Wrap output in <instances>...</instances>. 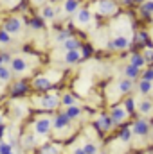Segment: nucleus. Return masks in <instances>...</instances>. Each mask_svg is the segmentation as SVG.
Returning a JSON list of instances; mask_svg holds the SVG:
<instances>
[{
    "mask_svg": "<svg viewBox=\"0 0 153 154\" xmlns=\"http://www.w3.org/2000/svg\"><path fill=\"white\" fill-rule=\"evenodd\" d=\"M52 129V120L49 116H38L34 120V125H33V131L36 136H47Z\"/></svg>",
    "mask_w": 153,
    "mask_h": 154,
    "instance_id": "nucleus-1",
    "label": "nucleus"
},
{
    "mask_svg": "<svg viewBox=\"0 0 153 154\" xmlns=\"http://www.w3.org/2000/svg\"><path fill=\"white\" fill-rule=\"evenodd\" d=\"M96 7H97V14H101V16H112L117 13L115 0H97Z\"/></svg>",
    "mask_w": 153,
    "mask_h": 154,
    "instance_id": "nucleus-2",
    "label": "nucleus"
},
{
    "mask_svg": "<svg viewBox=\"0 0 153 154\" xmlns=\"http://www.w3.org/2000/svg\"><path fill=\"white\" fill-rule=\"evenodd\" d=\"M36 104H38L41 109H49V111H52V109H56V108L61 104V100H60V97H58V95H54V93L50 95V93H49V95L40 97Z\"/></svg>",
    "mask_w": 153,
    "mask_h": 154,
    "instance_id": "nucleus-3",
    "label": "nucleus"
},
{
    "mask_svg": "<svg viewBox=\"0 0 153 154\" xmlns=\"http://www.w3.org/2000/svg\"><path fill=\"white\" fill-rule=\"evenodd\" d=\"M22 27H24V22H22L20 18H16V16L7 18V20H5V23H4V31H5V32H9L11 36H13V34H18V32L22 31Z\"/></svg>",
    "mask_w": 153,
    "mask_h": 154,
    "instance_id": "nucleus-4",
    "label": "nucleus"
},
{
    "mask_svg": "<svg viewBox=\"0 0 153 154\" xmlns=\"http://www.w3.org/2000/svg\"><path fill=\"white\" fill-rule=\"evenodd\" d=\"M70 118L65 115V111L63 113H56L54 118H52V129H56V131H63V129H67L69 125H70Z\"/></svg>",
    "mask_w": 153,
    "mask_h": 154,
    "instance_id": "nucleus-5",
    "label": "nucleus"
},
{
    "mask_svg": "<svg viewBox=\"0 0 153 154\" xmlns=\"http://www.w3.org/2000/svg\"><path fill=\"white\" fill-rule=\"evenodd\" d=\"M114 125H115L114 120L110 118V115H106V113H103V115L94 122V127L99 129V131H110V129H114Z\"/></svg>",
    "mask_w": 153,
    "mask_h": 154,
    "instance_id": "nucleus-6",
    "label": "nucleus"
},
{
    "mask_svg": "<svg viewBox=\"0 0 153 154\" xmlns=\"http://www.w3.org/2000/svg\"><path fill=\"white\" fill-rule=\"evenodd\" d=\"M27 68H29V65H27L25 57H22V56L13 57V61H11V72L13 74H25Z\"/></svg>",
    "mask_w": 153,
    "mask_h": 154,
    "instance_id": "nucleus-7",
    "label": "nucleus"
},
{
    "mask_svg": "<svg viewBox=\"0 0 153 154\" xmlns=\"http://www.w3.org/2000/svg\"><path fill=\"white\" fill-rule=\"evenodd\" d=\"M33 86H34V90H38V91H49V90H52V81L47 75H38V77H34Z\"/></svg>",
    "mask_w": 153,
    "mask_h": 154,
    "instance_id": "nucleus-8",
    "label": "nucleus"
},
{
    "mask_svg": "<svg viewBox=\"0 0 153 154\" xmlns=\"http://www.w3.org/2000/svg\"><path fill=\"white\" fill-rule=\"evenodd\" d=\"M132 131L135 136H148L150 134V124L146 120H135L132 125Z\"/></svg>",
    "mask_w": 153,
    "mask_h": 154,
    "instance_id": "nucleus-9",
    "label": "nucleus"
},
{
    "mask_svg": "<svg viewBox=\"0 0 153 154\" xmlns=\"http://www.w3.org/2000/svg\"><path fill=\"white\" fill-rule=\"evenodd\" d=\"M128 111L124 109V106H117V108H114L112 111H110V118L114 120V124L117 125V124H121V122H124L126 118H128Z\"/></svg>",
    "mask_w": 153,
    "mask_h": 154,
    "instance_id": "nucleus-10",
    "label": "nucleus"
},
{
    "mask_svg": "<svg viewBox=\"0 0 153 154\" xmlns=\"http://www.w3.org/2000/svg\"><path fill=\"white\" fill-rule=\"evenodd\" d=\"M29 91V84L25 81H18L11 86V97H24Z\"/></svg>",
    "mask_w": 153,
    "mask_h": 154,
    "instance_id": "nucleus-11",
    "label": "nucleus"
},
{
    "mask_svg": "<svg viewBox=\"0 0 153 154\" xmlns=\"http://www.w3.org/2000/svg\"><path fill=\"white\" fill-rule=\"evenodd\" d=\"M22 147H24L25 151L34 149V147H36V134H34V133H27V134H24V138H22Z\"/></svg>",
    "mask_w": 153,
    "mask_h": 154,
    "instance_id": "nucleus-12",
    "label": "nucleus"
},
{
    "mask_svg": "<svg viewBox=\"0 0 153 154\" xmlns=\"http://www.w3.org/2000/svg\"><path fill=\"white\" fill-rule=\"evenodd\" d=\"M90 11L88 9H77L76 13V23L77 25H88L90 23Z\"/></svg>",
    "mask_w": 153,
    "mask_h": 154,
    "instance_id": "nucleus-13",
    "label": "nucleus"
},
{
    "mask_svg": "<svg viewBox=\"0 0 153 154\" xmlns=\"http://www.w3.org/2000/svg\"><path fill=\"white\" fill-rule=\"evenodd\" d=\"M81 59H83V56H81L79 50H67L65 52V57H63V61L67 65H76L77 61H81Z\"/></svg>",
    "mask_w": 153,
    "mask_h": 154,
    "instance_id": "nucleus-14",
    "label": "nucleus"
},
{
    "mask_svg": "<svg viewBox=\"0 0 153 154\" xmlns=\"http://www.w3.org/2000/svg\"><path fill=\"white\" fill-rule=\"evenodd\" d=\"M79 9V2L77 0H65L63 2V13L65 14H76Z\"/></svg>",
    "mask_w": 153,
    "mask_h": 154,
    "instance_id": "nucleus-15",
    "label": "nucleus"
},
{
    "mask_svg": "<svg viewBox=\"0 0 153 154\" xmlns=\"http://www.w3.org/2000/svg\"><path fill=\"white\" fill-rule=\"evenodd\" d=\"M137 90H139V93L148 95V93L153 90V82H151V81H144V79H141V81H139V84H137Z\"/></svg>",
    "mask_w": 153,
    "mask_h": 154,
    "instance_id": "nucleus-16",
    "label": "nucleus"
},
{
    "mask_svg": "<svg viewBox=\"0 0 153 154\" xmlns=\"http://www.w3.org/2000/svg\"><path fill=\"white\" fill-rule=\"evenodd\" d=\"M130 65H133L135 68H142L144 65H146V59H144V56L142 54H132V57H130Z\"/></svg>",
    "mask_w": 153,
    "mask_h": 154,
    "instance_id": "nucleus-17",
    "label": "nucleus"
},
{
    "mask_svg": "<svg viewBox=\"0 0 153 154\" xmlns=\"http://www.w3.org/2000/svg\"><path fill=\"white\" fill-rule=\"evenodd\" d=\"M137 109H139L142 115H151L153 113V102L151 100H141L139 106H137Z\"/></svg>",
    "mask_w": 153,
    "mask_h": 154,
    "instance_id": "nucleus-18",
    "label": "nucleus"
},
{
    "mask_svg": "<svg viewBox=\"0 0 153 154\" xmlns=\"http://www.w3.org/2000/svg\"><path fill=\"white\" fill-rule=\"evenodd\" d=\"M114 45H115V50H126L130 47V39L126 36H117L114 39Z\"/></svg>",
    "mask_w": 153,
    "mask_h": 154,
    "instance_id": "nucleus-19",
    "label": "nucleus"
},
{
    "mask_svg": "<svg viewBox=\"0 0 153 154\" xmlns=\"http://www.w3.org/2000/svg\"><path fill=\"white\" fill-rule=\"evenodd\" d=\"M41 18L43 20H54L56 18V7L54 5H45L41 9Z\"/></svg>",
    "mask_w": 153,
    "mask_h": 154,
    "instance_id": "nucleus-20",
    "label": "nucleus"
},
{
    "mask_svg": "<svg viewBox=\"0 0 153 154\" xmlns=\"http://www.w3.org/2000/svg\"><path fill=\"white\" fill-rule=\"evenodd\" d=\"M65 115L69 116L70 120H76V118H79V116L83 115V109L79 106H70V108L65 109Z\"/></svg>",
    "mask_w": 153,
    "mask_h": 154,
    "instance_id": "nucleus-21",
    "label": "nucleus"
},
{
    "mask_svg": "<svg viewBox=\"0 0 153 154\" xmlns=\"http://www.w3.org/2000/svg\"><path fill=\"white\" fill-rule=\"evenodd\" d=\"M79 47H81V41H77L76 38H69V39L63 41L65 52H67V50H79Z\"/></svg>",
    "mask_w": 153,
    "mask_h": 154,
    "instance_id": "nucleus-22",
    "label": "nucleus"
},
{
    "mask_svg": "<svg viewBox=\"0 0 153 154\" xmlns=\"http://www.w3.org/2000/svg\"><path fill=\"white\" fill-rule=\"evenodd\" d=\"M132 136H133L132 125H124V127H121V131H119V138H121L122 142H130Z\"/></svg>",
    "mask_w": 153,
    "mask_h": 154,
    "instance_id": "nucleus-23",
    "label": "nucleus"
},
{
    "mask_svg": "<svg viewBox=\"0 0 153 154\" xmlns=\"http://www.w3.org/2000/svg\"><path fill=\"white\" fill-rule=\"evenodd\" d=\"M61 106H65V108H70V106H76V102H77V99H76V95H72V93H65L61 99Z\"/></svg>",
    "mask_w": 153,
    "mask_h": 154,
    "instance_id": "nucleus-24",
    "label": "nucleus"
},
{
    "mask_svg": "<svg viewBox=\"0 0 153 154\" xmlns=\"http://www.w3.org/2000/svg\"><path fill=\"white\" fill-rule=\"evenodd\" d=\"M117 88H119V91H121V93H130V91H132V88H133L132 79H122V81H119Z\"/></svg>",
    "mask_w": 153,
    "mask_h": 154,
    "instance_id": "nucleus-25",
    "label": "nucleus"
},
{
    "mask_svg": "<svg viewBox=\"0 0 153 154\" xmlns=\"http://www.w3.org/2000/svg\"><path fill=\"white\" fill-rule=\"evenodd\" d=\"M139 72H141V70L135 68L133 65H126V66H124V75H126V79H132V81L137 79V77H139Z\"/></svg>",
    "mask_w": 153,
    "mask_h": 154,
    "instance_id": "nucleus-26",
    "label": "nucleus"
},
{
    "mask_svg": "<svg viewBox=\"0 0 153 154\" xmlns=\"http://www.w3.org/2000/svg\"><path fill=\"white\" fill-rule=\"evenodd\" d=\"M13 79V72H11V68L9 66H0V81L2 82H9Z\"/></svg>",
    "mask_w": 153,
    "mask_h": 154,
    "instance_id": "nucleus-27",
    "label": "nucleus"
},
{
    "mask_svg": "<svg viewBox=\"0 0 153 154\" xmlns=\"http://www.w3.org/2000/svg\"><path fill=\"white\" fill-rule=\"evenodd\" d=\"M135 39H137V43H141V45H146V47L151 45V43H150V36H148L144 31H139V32L135 34Z\"/></svg>",
    "mask_w": 153,
    "mask_h": 154,
    "instance_id": "nucleus-28",
    "label": "nucleus"
},
{
    "mask_svg": "<svg viewBox=\"0 0 153 154\" xmlns=\"http://www.w3.org/2000/svg\"><path fill=\"white\" fill-rule=\"evenodd\" d=\"M29 25H31V29H34V31L43 29V18H38V16L31 18V20H29Z\"/></svg>",
    "mask_w": 153,
    "mask_h": 154,
    "instance_id": "nucleus-29",
    "label": "nucleus"
},
{
    "mask_svg": "<svg viewBox=\"0 0 153 154\" xmlns=\"http://www.w3.org/2000/svg\"><path fill=\"white\" fill-rule=\"evenodd\" d=\"M69 38H72V31H70V29H63V31H60V32L56 34V41H61V43Z\"/></svg>",
    "mask_w": 153,
    "mask_h": 154,
    "instance_id": "nucleus-30",
    "label": "nucleus"
},
{
    "mask_svg": "<svg viewBox=\"0 0 153 154\" xmlns=\"http://www.w3.org/2000/svg\"><path fill=\"white\" fill-rule=\"evenodd\" d=\"M141 13H142L144 16H150V14H151V13H153V0H146V2L142 4Z\"/></svg>",
    "mask_w": 153,
    "mask_h": 154,
    "instance_id": "nucleus-31",
    "label": "nucleus"
},
{
    "mask_svg": "<svg viewBox=\"0 0 153 154\" xmlns=\"http://www.w3.org/2000/svg\"><path fill=\"white\" fill-rule=\"evenodd\" d=\"M0 154H16L15 152V147L7 142H0Z\"/></svg>",
    "mask_w": 153,
    "mask_h": 154,
    "instance_id": "nucleus-32",
    "label": "nucleus"
},
{
    "mask_svg": "<svg viewBox=\"0 0 153 154\" xmlns=\"http://www.w3.org/2000/svg\"><path fill=\"white\" fill-rule=\"evenodd\" d=\"M40 154H58V147L52 145V143H47L40 149Z\"/></svg>",
    "mask_w": 153,
    "mask_h": 154,
    "instance_id": "nucleus-33",
    "label": "nucleus"
},
{
    "mask_svg": "<svg viewBox=\"0 0 153 154\" xmlns=\"http://www.w3.org/2000/svg\"><path fill=\"white\" fill-rule=\"evenodd\" d=\"M124 109H126L128 113H133V111L137 109V106H135V99H126V100H124Z\"/></svg>",
    "mask_w": 153,
    "mask_h": 154,
    "instance_id": "nucleus-34",
    "label": "nucleus"
},
{
    "mask_svg": "<svg viewBox=\"0 0 153 154\" xmlns=\"http://www.w3.org/2000/svg\"><path fill=\"white\" fill-rule=\"evenodd\" d=\"M11 41H13V39H11V34L2 29V31H0V45H9Z\"/></svg>",
    "mask_w": 153,
    "mask_h": 154,
    "instance_id": "nucleus-35",
    "label": "nucleus"
},
{
    "mask_svg": "<svg viewBox=\"0 0 153 154\" xmlns=\"http://www.w3.org/2000/svg\"><path fill=\"white\" fill-rule=\"evenodd\" d=\"M83 149H85V152H86V154H97V145H96V143H92V142H86Z\"/></svg>",
    "mask_w": 153,
    "mask_h": 154,
    "instance_id": "nucleus-36",
    "label": "nucleus"
},
{
    "mask_svg": "<svg viewBox=\"0 0 153 154\" xmlns=\"http://www.w3.org/2000/svg\"><path fill=\"white\" fill-rule=\"evenodd\" d=\"M144 59H146V63H153V45L150 47H146V50H144Z\"/></svg>",
    "mask_w": 153,
    "mask_h": 154,
    "instance_id": "nucleus-37",
    "label": "nucleus"
},
{
    "mask_svg": "<svg viewBox=\"0 0 153 154\" xmlns=\"http://www.w3.org/2000/svg\"><path fill=\"white\" fill-rule=\"evenodd\" d=\"M142 79H144V81H151L153 82V68L144 70V72H142Z\"/></svg>",
    "mask_w": 153,
    "mask_h": 154,
    "instance_id": "nucleus-38",
    "label": "nucleus"
},
{
    "mask_svg": "<svg viewBox=\"0 0 153 154\" xmlns=\"http://www.w3.org/2000/svg\"><path fill=\"white\" fill-rule=\"evenodd\" d=\"M2 59H4V65H7V63H11V61H13L11 54H7V52H2Z\"/></svg>",
    "mask_w": 153,
    "mask_h": 154,
    "instance_id": "nucleus-39",
    "label": "nucleus"
},
{
    "mask_svg": "<svg viewBox=\"0 0 153 154\" xmlns=\"http://www.w3.org/2000/svg\"><path fill=\"white\" fill-rule=\"evenodd\" d=\"M90 52H92V48L86 45V47H83V52H81V56H83V57H88V56H90Z\"/></svg>",
    "mask_w": 153,
    "mask_h": 154,
    "instance_id": "nucleus-40",
    "label": "nucleus"
},
{
    "mask_svg": "<svg viewBox=\"0 0 153 154\" xmlns=\"http://www.w3.org/2000/svg\"><path fill=\"white\" fill-rule=\"evenodd\" d=\"M5 133H7V127H5V125H0V142L4 140V134H5Z\"/></svg>",
    "mask_w": 153,
    "mask_h": 154,
    "instance_id": "nucleus-41",
    "label": "nucleus"
},
{
    "mask_svg": "<svg viewBox=\"0 0 153 154\" xmlns=\"http://www.w3.org/2000/svg\"><path fill=\"white\" fill-rule=\"evenodd\" d=\"M72 154H86V152H85V149H83V147H79V149H76Z\"/></svg>",
    "mask_w": 153,
    "mask_h": 154,
    "instance_id": "nucleus-42",
    "label": "nucleus"
},
{
    "mask_svg": "<svg viewBox=\"0 0 153 154\" xmlns=\"http://www.w3.org/2000/svg\"><path fill=\"white\" fill-rule=\"evenodd\" d=\"M31 2H33V4H34V5H41V4H43V2H45V0H31Z\"/></svg>",
    "mask_w": 153,
    "mask_h": 154,
    "instance_id": "nucleus-43",
    "label": "nucleus"
},
{
    "mask_svg": "<svg viewBox=\"0 0 153 154\" xmlns=\"http://www.w3.org/2000/svg\"><path fill=\"white\" fill-rule=\"evenodd\" d=\"M0 125H4V115H2V111H0Z\"/></svg>",
    "mask_w": 153,
    "mask_h": 154,
    "instance_id": "nucleus-44",
    "label": "nucleus"
},
{
    "mask_svg": "<svg viewBox=\"0 0 153 154\" xmlns=\"http://www.w3.org/2000/svg\"><path fill=\"white\" fill-rule=\"evenodd\" d=\"M132 2H135V4H144L146 0H132Z\"/></svg>",
    "mask_w": 153,
    "mask_h": 154,
    "instance_id": "nucleus-45",
    "label": "nucleus"
},
{
    "mask_svg": "<svg viewBox=\"0 0 153 154\" xmlns=\"http://www.w3.org/2000/svg\"><path fill=\"white\" fill-rule=\"evenodd\" d=\"M0 66H4V59H2V54H0Z\"/></svg>",
    "mask_w": 153,
    "mask_h": 154,
    "instance_id": "nucleus-46",
    "label": "nucleus"
},
{
    "mask_svg": "<svg viewBox=\"0 0 153 154\" xmlns=\"http://www.w3.org/2000/svg\"><path fill=\"white\" fill-rule=\"evenodd\" d=\"M101 154H105V152H101Z\"/></svg>",
    "mask_w": 153,
    "mask_h": 154,
    "instance_id": "nucleus-47",
    "label": "nucleus"
}]
</instances>
